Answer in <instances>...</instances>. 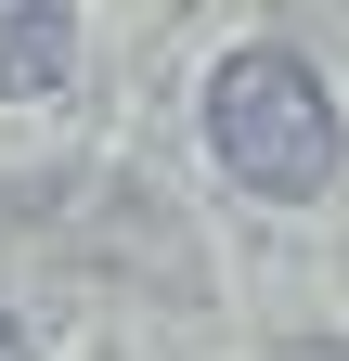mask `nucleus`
Here are the masks:
<instances>
[{"label": "nucleus", "instance_id": "f257e3e1", "mask_svg": "<svg viewBox=\"0 0 349 361\" xmlns=\"http://www.w3.org/2000/svg\"><path fill=\"white\" fill-rule=\"evenodd\" d=\"M207 142H220V168L246 180V194L272 207H311L349 129H336V90L285 52V39H246V52H220V78H207Z\"/></svg>", "mask_w": 349, "mask_h": 361}, {"label": "nucleus", "instance_id": "f03ea898", "mask_svg": "<svg viewBox=\"0 0 349 361\" xmlns=\"http://www.w3.org/2000/svg\"><path fill=\"white\" fill-rule=\"evenodd\" d=\"M65 65H78L65 0H0V90H65Z\"/></svg>", "mask_w": 349, "mask_h": 361}, {"label": "nucleus", "instance_id": "7ed1b4c3", "mask_svg": "<svg viewBox=\"0 0 349 361\" xmlns=\"http://www.w3.org/2000/svg\"><path fill=\"white\" fill-rule=\"evenodd\" d=\"M0 361H39V348H26V336H13V310H0Z\"/></svg>", "mask_w": 349, "mask_h": 361}]
</instances>
